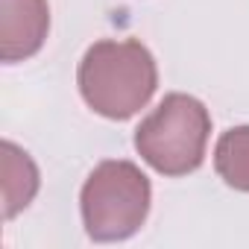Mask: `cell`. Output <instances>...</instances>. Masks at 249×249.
Returning <instances> with one entry per match:
<instances>
[{
    "label": "cell",
    "instance_id": "cell-5",
    "mask_svg": "<svg viewBox=\"0 0 249 249\" xmlns=\"http://www.w3.org/2000/svg\"><path fill=\"white\" fill-rule=\"evenodd\" d=\"M0 161H3V217L12 220L36 199L41 176L30 153L21 150L15 141H3Z\"/></svg>",
    "mask_w": 249,
    "mask_h": 249
},
{
    "label": "cell",
    "instance_id": "cell-1",
    "mask_svg": "<svg viewBox=\"0 0 249 249\" xmlns=\"http://www.w3.org/2000/svg\"><path fill=\"white\" fill-rule=\"evenodd\" d=\"M76 82L94 114L106 120H129L153 100L159 88V68L141 41L103 38L79 59Z\"/></svg>",
    "mask_w": 249,
    "mask_h": 249
},
{
    "label": "cell",
    "instance_id": "cell-3",
    "mask_svg": "<svg viewBox=\"0 0 249 249\" xmlns=\"http://www.w3.org/2000/svg\"><path fill=\"white\" fill-rule=\"evenodd\" d=\"M211 135V114L191 94H167L135 129L138 156L161 176H188L199 170Z\"/></svg>",
    "mask_w": 249,
    "mask_h": 249
},
{
    "label": "cell",
    "instance_id": "cell-4",
    "mask_svg": "<svg viewBox=\"0 0 249 249\" xmlns=\"http://www.w3.org/2000/svg\"><path fill=\"white\" fill-rule=\"evenodd\" d=\"M50 33L47 0H0V59L6 65L33 59Z\"/></svg>",
    "mask_w": 249,
    "mask_h": 249
},
{
    "label": "cell",
    "instance_id": "cell-6",
    "mask_svg": "<svg viewBox=\"0 0 249 249\" xmlns=\"http://www.w3.org/2000/svg\"><path fill=\"white\" fill-rule=\"evenodd\" d=\"M214 170L229 188L249 194V126H231L217 138Z\"/></svg>",
    "mask_w": 249,
    "mask_h": 249
},
{
    "label": "cell",
    "instance_id": "cell-2",
    "mask_svg": "<svg viewBox=\"0 0 249 249\" xmlns=\"http://www.w3.org/2000/svg\"><path fill=\"white\" fill-rule=\"evenodd\" d=\"M150 202L153 188L138 164L126 159L100 161L79 191L85 234L97 243L126 240L147 223Z\"/></svg>",
    "mask_w": 249,
    "mask_h": 249
}]
</instances>
